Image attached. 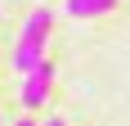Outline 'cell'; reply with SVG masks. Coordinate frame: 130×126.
<instances>
[{"label":"cell","instance_id":"6da1fadb","mask_svg":"<svg viewBox=\"0 0 130 126\" xmlns=\"http://www.w3.org/2000/svg\"><path fill=\"white\" fill-rule=\"evenodd\" d=\"M50 32H54V14H50V9H31V14L23 18V36H18V50H13V68H18V77H27L31 68L45 63Z\"/></svg>","mask_w":130,"mask_h":126},{"label":"cell","instance_id":"7a4b0ae2","mask_svg":"<svg viewBox=\"0 0 130 126\" xmlns=\"http://www.w3.org/2000/svg\"><path fill=\"white\" fill-rule=\"evenodd\" d=\"M50 86H54V63L45 59L40 68H31L23 77V108H40V104L50 99Z\"/></svg>","mask_w":130,"mask_h":126},{"label":"cell","instance_id":"3957f363","mask_svg":"<svg viewBox=\"0 0 130 126\" xmlns=\"http://www.w3.org/2000/svg\"><path fill=\"white\" fill-rule=\"evenodd\" d=\"M117 0H67V14L72 18H99V14H112Z\"/></svg>","mask_w":130,"mask_h":126},{"label":"cell","instance_id":"277c9868","mask_svg":"<svg viewBox=\"0 0 130 126\" xmlns=\"http://www.w3.org/2000/svg\"><path fill=\"white\" fill-rule=\"evenodd\" d=\"M45 126H63V117H50V122H45Z\"/></svg>","mask_w":130,"mask_h":126},{"label":"cell","instance_id":"5b68a950","mask_svg":"<svg viewBox=\"0 0 130 126\" xmlns=\"http://www.w3.org/2000/svg\"><path fill=\"white\" fill-rule=\"evenodd\" d=\"M13 126H36V122H27V117H23V122H13Z\"/></svg>","mask_w":130,"mask_h":126}]
</instances>
